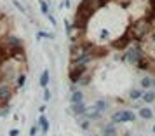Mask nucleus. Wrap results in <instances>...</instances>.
<instances>
[{
  "instance_id": "20e7f679",
  "label": "nucleus",
  "mask_w": 155,
  "mask_h": 136,
  "mask_svg": "<svg viewBox=\"0 0 155 136\" xmlns=\"http://www.w3.org/2000/svg\"><path fill=\"white\" fill-rule=\"evenodd\" d=\"M141 58H143V51H141L140 45H129V47H126V59H127V63L136 65Z\"/></svg>"
},
{
  "instance_id": "2eb2a0df",
  "label": "nucleus",
  "mask_w": 155,
  "mask_h": 136,
  "mask_svg": "<svg viewBox=\"0 0 155 136\" xmlns=\"http://www.w3.org/2000/svg\"><path fill=\"white\" fill-rule=\"evenodd\" d=\"M84 96H85V94L82 93L80 89L71 91V93H70V103H82V101H84Z\"/></svg>"
},
{
  "instance_id": "6e6552de",
  "label": "nucleus",
  "mask_w": 155,
  "mask_h": 136,
  "mask_svg": "<svg viewBox=\"0 0 155 136\" xmlns=\"http://www.w3.org/2000/svg\"><path fill=\"white\" fill-rule=\"evenodd\" d=\"M131 40H133V38H131V33H126L122 38H119L117 42H113V47H115V49H126V47H129Z\"/></svg>"
},
{
  "instance_id": "1a4fd4ad",
  "label": "nucleus",
  "mask_w": 155,
  "mask_h": 136,
  "mask_svg": "<svg viewBox=\"0 0 155 136\" xmlns=\"http://www.w3.org/2000/svg\"><path fill=\"white\" fill-rule=\"evenodd\" d=\"M38 129H40V133H42L44 136L49 133V119L45 117V114H40V117H38Z\"/></svg>"
},
{
  "instance_id": "0eeeda50",
  "label": "nucleus",
  "mask_w": 155,
  "mask_h": 136,
  "mask_svg": "<svg viewBox=\"0 0 155 136\" xmlns=\"http://www.w3.org/2000/svg\"><path fill=\"white\" fill-rule=\"evenodd\" d=\"M101 115H103V114H99V112H98V110H96L94 107H87L82 117L89 119V121H99V119H101Z\"/></svg>"
},
{
  "instance_id": "bb28decb",
  "label": "nucleus",
  "mask_w": 155,
  "mask_h": 136,
  "mask_svg": "<svg viewBox=\"0 0 155 136\" xmlns=\"http://www.w3.org/2000/svg\"><path fill=\"white\" fill-rule=\"evenodd\" d=\"M37 131H38V124H35V126H31V129H30V136H35Z\"/></svg>"
},
{
  "instance_id": "423d86ee",
  "label": "nucleus",
  "mask_w": 155,
  "mask_h": 136,
  "mask_svg": "<svg viewBox=\"0 0 155 136\" xmlns=\"http://www.w3.org/2000/svg\"><path fill=\"white\" fill-rule=\"evenodd\" d=\"M85 103L82 101V103H70V112L71 115H75V117H82L85 112Z\"/></svg>"
},
{
  "instance_id": "f03ea898",
  "label": "nucleus",
  "mask_w": 155,
  "mask_h": 136,
  "mask_svg": "<svg viewBox=\"0 0 155 136\" xmlns=\"http://www.w3.org/2000/svg\"><path fill=\"white\" fill-rule=\"evenodd\" d=\"M112 122L113 124H122V122H134L136 121V114H134L133 110H117V112H113L112 114Z\"/></svg>"
},
{
  "instance_id": "c9c22d12",
  "label": "nucleus",
  "mask_w": 155,
  "mask_h": 136,
  "mask_svg": "<svg viewBox=\"0 0 155 136\" xmlns=\"http://www.w3.org/2000/svg\"><path fill=\"white\" fill-rule=\"evenodd\" d=\"M124 136H129V134H124Z\"/></svg>"
},
{
  "instance_id": "a878e982",
  "label": "nucleus",
  "mask_w": 155,
  "mask_h": 136,
  "mask_svg": "<svg viewBox=\"0 0 155 136\" xmlns=\"http://www.w3.org/2000/svg\"><path fill=\"white\" fill-rule=\"evenodd\" d=\"M9 112H11V110H9L7 105H5V107H0V117H7Z\"/></svg>"
},
{
  "instance_id": "dca6fc26",
  "label": "nucleus",
  "mask_w": 155,
  "mask_h": 136,
  "mask_svg": "<svg viewBox=\"0 0 155 136\" xmlns=\"http://www.w3.org/2000/svg\"><path fill=\"white\" fill-rule=\"evenodd\" d=\"M92 107L96 108L99 114H105L106 110H108V101H106V100H96Z\"/></svg>"
},
{
  "instance_id": "9b49d317",
  "label": "nucleus",
  "mask_w": 155,
  "mask_h": 136,
  "mask_svg": "<svg viewBox=\"0 0 155 136\" xmlns=\"http://www.w3.org/2000/svg\"><path fill=\"white\" fill-rule=\"evenodd\" d=\"M119 134V131H117V126L115 124H105L103 129H101V136H117Z\"/></svg>"
},
{
  "instance_id": "f8f14e48",
  "label": "nucleus",
  "mask_w": 155,
  "mask_h": 136,
  "mask_svg": "<svg viewBox=\"0 0 155 136\" xmlns=\"http://www.w3.org/2000/svg\"><path fill=\"white\" fill-rule=\"evenodd\" d=\"M138 115H140V119H143V121H152L153 119V110L150 107H141Z\"/></svg>"
},
{
  "instance_id": "5701e85b",
  "label": "nucleus",
  "mask_w": 155,
  "mask_h": 136,
  "mask_svg": "<svg viewBox=\"0 0 155 136\" xmlns=\"http://www.w3.org/2000/svg\"><path fill=\"white\" fill-rule=\"evenodd\" d=\"M89 128H91V121H89V119L80 121V129H82V131H89Z\"/></svg>"
},
{
  "instance_id": "4be33fe9",
  "label": "nucleus",
  "mask_w": 155,
  "mask_h": 136,
  "mask_svg": "<svg viewBox=\"0 0 155 136\" xmlns=\"http://www.w3.org/2000/svg\"><path fill=\"white\" fill-rule=\"evenodd\" d=\"M37 38H49V40H52L54 35L49 33V32H38V33H37Z\"/></svg>"
},
{
  "instance_id": "c85d7f7f",
  "label": "nucleus",
  "mask_w": 155,
  "mask_h": 136,
  "mask_svg": "<svg viewBox=\"0 0 155 136\" xmlns=\"http://www.w3.org/2000/svg\"><path fill=\"white\" fill-rule=\"evenodd\" d=\"M14 5H16V7H18V9H19L21 12H25V7H23V5H21V4H19V2H18V0H14Z\"/></svg>"
},
{
  "instance_id": "a211bd4d",
  "label": "nucleus",
  "mask_w": 155,
  "mask_h": 136,
  "mask_svg": "<svg viewBox=\"0 0 155 136\" xmlns=\"http://www.w3.org/2000/svg\"><path fill=\"white\" fill-rule=\"evenodd\" d=\"M136 66H138L140 70H150V59H148L147 56H143L140 61L136 63Z\"/></svg>"
},
{
  "instance_id": "b1692460",
  "label": "nucleus",
  "mask_w": 155,
  "mask_h": 136,
  "mask_svg": "<svg viewBox=\"0 0 155 136\" xmlns=\"http://www.w3.org/2000/svg\"><path fill=\"white\" fill-rule=\"evenodd\" d=\"M40 11H42V12H44L45 16L49 14V5H47V4H45L44 0H40Z\"/></svg>"
},
{
  "instance_id": "2f4dec72",
  "label": "nucleus",
  "mask_w": 155,
  "mask_h": 136,
  "mask_svg": "<svg viewBox=\"0 0 155 136\" xmlns=\"http://www.w3.org/2000/svg\"><path fill=\"white\" fill-rule=\"evenodd\" d=\"M77 89H78L77 84H71V86H70V93H71V91H77Z\"/></svg>"
},
{
  "instance_id": "f3484780",
  "label": "nucleus",
  "mask_w": 155,
  "mask_h": 136,
  "mask_svg": "<svg viewBox=\"0 0 155 136\" xmlns=\"http://www.w3.org/2000/svg\"><path fill=\"white\" fill-rule=\"evenodd\" d=\"M141 100L145 101V103H155V91L153 89H148V91H143V96H141Z\"/></svg>"
},
{
  "instance_id": "aec40b11",
  "label": "nucleus",
  "mask_w": 155,
  "mask_h": 136,
  "mask_svg": "<svg viewBox=\"0 0 155 136\" xmlns=\"http://www.w3.org/2000/svg\"><path fill=\"white\" fill-rule=\"evenodd\" d=\"M25 82H26V75L21 73V75H18V79H16V89H21L25 86Z\"/></svg>"
},
{
  "instance_id": "7ed1b4c3",
  "label": "nucleus",
  "mask_w": 155,
  "mask_h": 136,
  "mask_svg": "<svg viewBox=\"0 0 155 136\" xmlns=\"http://www.w3.org/2000/svg\"><path fill=\"white\" fill-rule=\"evenodd\" d=\"M87 72V65L85 63H78V65H71L70 72H68V79L71 84H78V80L82 79Z\"/></svg>"
},
{
  "instance_id": "cd10ccee",
  "label": "nucleus",
  "mask_w": 155,
  "mask_h": 136,
  "mask_svg": "<svg viewBox=\"0 0 155 136\" xmlns=\"http://www.w3.org/2000/svg\"><path fill=\"white\" fill-rule=\"evenodd\" d=\"M9 136H19V129H11Z\"/></svg>"
},
{
  "instance_id": "f704fd0d",
  "label": "nucleus",
  "mask_w": 155,
  "mask_h": 136,
  "mask_svg": "<svg viewBox=\"0 0 155 136\" xmlns=\"http://www.w3.org/2000/svg\"><path fill=\"white\" fill-rule=\"evenodd\" d=\"M91 136H99V134H91Z\"/></svg>"
},
{
  "instance_id": "7c9ffc66",
  "label": "nucleus",
  "mask_w": 155,
  "mask_h": 136,
  "mask_svg": "<svg viewBox=\"0 0 155 136\" xmlns=\"http://www.w3.org/2000/svg\"><path fill=\"white\" fill-rule=\"evenodd\" d=\"M38 110H40V114H45V110H47V107H45V103H44L42 107L38 108Z\"/></svg>"
},
{
  "instance_id": "412c9836",
  "label": "nucleus",
  "mask_w": 155,
  "mask_h": 136,
  "mask_svg": "<svg viewBox=\"0 0 155 136\" xmlns=\"http://www.w3.org/2000/svg\"><path fill=\"white\" fill-rule=\"evenodd\" d=\"M64 32H66V37L71 38V33H73V25H71L68 19H64Z\"/></svg>"
},
{
  "instance_id": "393cba45",
  "label": "nucleus",
  "mask_w": 155,
  "mask_h": 136,
  "mask_svg": "<svg viewBox=\"0 0 155 136\" xmlns=\"http://www.w3.org/2000/svg\"><path fill=\"white\" fill-rule=\"evenodd\" d=\"M51 100V91L49 87H44V103H47Z\"/></svg>"
},
{
  "instance_id": "39448f33",
  "label": "nucleus",
  "mask_w": 155,
  "mask_h": 136,
  "mask_svg": "<svg viewBox=\"0 0 155 136\" xmlns=\"http://www.w3.org/2000/svg\"><path fill=\"white\" fill-rule=\"evenodd\" d=\"M11 98H12V87L9 84H0V107L9 105Z\"/></svg>"
},
{
  "instance_id": "72a5a7b5",
  "label": "nucleus",
  "mask_w": 155,
  "mask_h": 136,
  "mask_svg": "<svg viewBox=\"0 0 155 136\" xmlns=\"http://www.w3.org/2000/svg\"><path fill=\"white\" fill-rule=\"evenodd\" d=\"M152 110H153V115H155V108H152Z\"/></svg>"
},
{
  "instance_id": "6ab92c4d",
  "label": "nucleus",
  "mask_w": 155,
  "mask_h": 136,
  "mask_svg": "<svg viewBox=\"0 0 155 136\" xmlns=\"http://www.w3.org/2000/svg\"><path fill=\"white\" fill-rule=\"evenodd\" d=\"M141 96H143V91L141 89H131L129 91V100H133V101L141 100Z\"/></svg>"
},
{
  "instance_id": "f257e3e1",
  "label": "nucleus",
  "mask_w": 155,
  "mask_h": 136,
  "mask_svg": "<svg viewBox=\"0 0 155 136\" xmlns=\"http://www.w3.org/2000/svg\"><path fill=\"white\" fill-rule=\"evenodd\" d=\"M150 32H152V21L150 19H140V21L134 23L133 26H131V30H129L131 38L133 40H138V42H141Z\"/></svg>"
},
{
  "instance_id": "ddd939ff",
  "label": "nucleus",
  "mask_w": 155,
  "mask_h": 136,
  "mask_svg": "<svg viewBox=\"0 0 155 136\" xmlns=\"http://www.w3.org/2000/svg\"><path fill=\"white\" fill-rule=\"evenodd\" d=\"M140 84H141V91H148V89L155 87V77H143L140 80Z\"/></svg>"
},
{
  "instance_id": "9d476101",
  "label": "nucleus",
  "mask_w": 155,
  "mask_h": 136,
  "mask_svg": "<svg viewBox=\"0 0 155 136\" xmlns=\"http://www.w3.org/2000/svg\"><path fill=\"white\" fill-rule=\"evenodd\" d=\"M9 59H11V52H9V49L5 47L4 40H2V42H0V66H4Z\"/></svg>"
},
{
  "instance_id": "c756f323",
  "label": "nucleus",
  "mask_w": 155,
  "mask_h": 136,
  "mask_svg": "<svg viewBox=\"0 0 155 136\" xmlns=\"http://www.w3.org/2000/svg\"><path fill=\"white\" fill-rule=\"evenodd\" d=\"M47 18H49V21L52 23V25H54V26H56V19H54V18H52V16H51V12H49V14H47Z\"/></svg>"
},
{
  "instance_id": "4468645a",
  "label": "nucleus",
  "mask_w": 155,
  "mask_h": 136,
  "mask_svg": "<svg viewBox=\"0 0 155 136\" xmlns=\"http://www.w3.org/2000/svg\"><path fill=\"white\" fill-rule=\"evenodd\" d=\"M51 82V72L47 70V68H44V72L40 73V80H38V84H40V87H47Z\"/></svg>"
},
{
  "instance_id": "473e14b6",
  "label": "nucleus",
  "mask_w": 155,
  "mask_h": 136,
  "mask_svg": "<svg viewBox=\"0 0 155 136\" xmlns=\"http://www.w3.org/2000/svg\"><path fill=\"white\" fill-rule=\"evenodd\" d=\"M152 131H153V133H155V124H153V128H152Z\"/></svg>"
}]
</instances>
